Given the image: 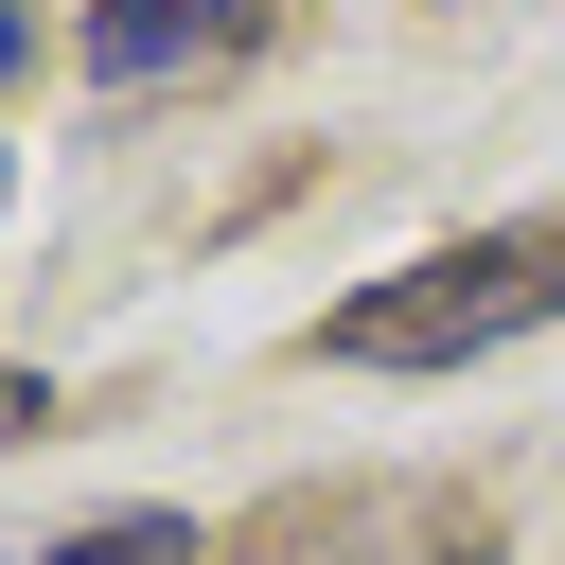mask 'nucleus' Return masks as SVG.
Segmentation results:
<instances>
[{
  "instance_id": "nucleus-3",
  "label": "nucleus",
  "mask_w": 565,
  "mask_h": 565,
  "mask_svg": "<svg viewBox=\"0 0 565 565\" xmlns=\"http://www.w3.org/2000/svg\"><path fill=\"white\" fill-rule=\"evenodd\" d=\"M18 565H194V530H177V512H88V530H53V547H18Z\"/></svg>"
},
{
  "instance_id": "nucleus-1",
  "label": "nucleus",
  "mask_w": 565,
  "mask_h": 565,
  "mask_svg": "<svg viewBox=\"0 0 565 565\" xmlns=\"http://www.w3.org/2000/svg\"><path fill=\"white\" fill-rule=\"evenodd\" d=\"M547 318H565V212L424 247L406 282L335 300V318H318V353H335V371H459V353H494V335H547Z\"/></svg>"
},
{
  "instance_id": "nucleus-5",
  "label": "nucleus",
  "mask_w": 565,
  "mask_h": 565,
  "mask_svg": "<svg viewBox=\"0 0 565 565\" xmlns=\"http://www.w3.org/2000/svg\"><path fill=\"white\" fill-rule=\"evenodd\" d=\"M18 71H35V18H18V0H0V88H18Z\"/></svg>"
},
{
  "instance_id": "nucleus-2",
  "label": "nucleus",
  "mask_w": 565,
  "mask_h": 565,
  "mask_svg": "<svg viewBox=\"0 0 565 565\" xmlns=\"http://www.w3.org/2000/svg\"><path fill=\"white\" fill-rule=\"evenodd\" d=\"M247 35H265V0H88V88H159V71H212Z\"/></svg>"
},
{
  "instance_id": "nucleus-4",
  "label": "nucleus",
  "mask_w": 565,
  "mask_h": 565,
  "mask_svg": "<svg viewBox=\"0 0 565 565\" xmlns=\"http://www.w3.org/2000/svg\"><path fill=\"white\" fill-rule=\"evenodd\" d=\"M35 406H53V388H35V371H0V459L35 441Z\"/></svg>"
}]
</instances>
